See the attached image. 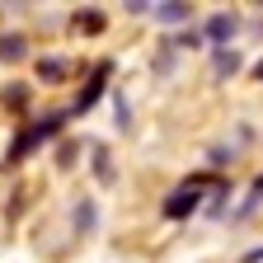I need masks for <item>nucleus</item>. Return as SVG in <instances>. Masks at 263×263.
Returning <instances> with one entry per match:
<instances>
[{"label": "nucleus", "mask_w": 263, "mask_h": 263, "mask_svg": "<svg viewBox=\"0 0 263 263\" xmlns=\"http://www.w3.org/2000/svg\"><path fill=\"white\" fill-rule=\"evenodd\" d=\"M57 127H61V118H57V113H52V118H43L38 127H28V132H24V137L14 141V151H10V160H19V155H24L28 146H38V141H47V137H57Z\"/></svg>", "instance_id": "nucleus-1"}, {"label": "nucleus", "mask_w": 263, "mask_h": 263, "mask_svg": "<svg viewBox=\"0 0 263 263\" xmlns=\"http://www.w3.org/2000/svg\"><path fill=\"white\" fill-rule=\"evenodd\" d=\"M197 193H202V183H183L170 202H164V216H188V212L197 207Z\"/></svg>", "instance_id": "nucleus-2"}, {"label": "nucleus", "mask_w": 263, "mask_h": 263, "mask_svg": "<svg viewBox=\"0 0 263 263\" xmlns=\"http://www.w3.org/2000/svg\"><path fill=\"white\" fill-rule=\"evenodd\" d=\"M104 76H108V66H99V71H94V80H89V89L80 94V104H76V108H89V104H94V94L104 89Z\"/></svg>", "instance_id": "nucleus-3"}, {"label": "nucleus", "mask_w": 263, "mask_h": 263, "mask_svg": "<svg viewBox=\"0 0 263 263\" xmlns=\"http://www.w3.org/2000/svg\"><path fill=\"white\" fill-rule=\"evenodd\" d=\"M155 19H164V24H179V19H188V5H155Z\"/></svg>", "instance_id": "nucleus-4"}, {"label": "nucleus", "mask_w": 263, "mask_h": 263, "mask_svg": "<svg viewBox=\"0 0 263 263\" xmlns=\"http://www.w3.org/2000/svg\"><path fill=\"white\" fill-rule=\"evenodd\" d=\"M230 28H235V24H230L226 14H216V19L207 24V33H212V38H216V43H226V38H230Z\"/></svg>", "instance_id": "nucleus-5"}, {"label": "nucleus", "mask_w": 263, "mask_h": 263, "mask_svg": "<svg viewBox=\"0 0 263 263\" xmlns=\"http://www.w3.org/2000/svg\"><path fill=\"white\" fill-rule=\"evenodd\" d=\"M38 76H43V80H61V76H66V66H61V61H43V66H38Z\"/></svg>", "instance_id": "nucleus-6"}, {"label": "nucleus", "mask_w": 263, "mask_h": 263, "mask_svg": "<svg viewBox=\"0 0 263 263\" xmlns=\"http://www.w3.org/2000/svg\"><path fill=\"white\" fill-rule=\"evenodd\" d=\"M254 207H263V179L249 188V197H245V207H240V212H254Z\"/></svg>", "instance_id": "nucleus-7"}, {"label": "nucleus", "mask_w": 263, "mask_h": 263, "mask_svg": "<svg viewBox=\"0 0 263 263\" xmlns=\"http://www.w3.org/2000/svg\"><path fill=\"white\" fill-rule=\"evenodd\" d=\"M235 66H240L235 52H216V71H235Z\"/></svg>", "instance_id": "nucleus-8"}, {"label": "nucleus", "mask_w": 263, "mask_h": 263, "mask_svg": "<svg viewBox=\"0 0 263 263\" xmlns=\"http://www.w3.org/2000/svg\"><path fill=\"white\" fill-rule=\"evenodd\" d=\"M254 76H258V80H263V61H258V66H254Z\"/></svg>", "instance_id": "nucleus-9"}]
</instances>
